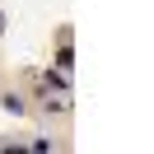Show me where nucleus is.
<instances>
[{"label":"nucleus","mask_w":154,"mask_h":154,"mask_svg":"<svg viewBox=\"0 0 154 154\" xmlns=\"http://www.w3.org/2000/svg\"><path fill=\"white\" fill-rule=\"evenodd\" d=\"M0 103H5V112H14V117L23 112V98H19V94H5V98H0Z\"/></svg>","instance_id":"nucleus-1"},{"label":"nucleus","mask_w":154,"mask_h":154,"mask_svg":"<svg viewBox=\"0 0 154 154\" xmlns=\"http://www.w3.org/2000/svg\"><path fill=\"white\" fill-rule=\"evenodd\" d=\"M0 33H5V14H0Z\"/></svg>","instance_id":"nucleus-2"}]
</instances>
